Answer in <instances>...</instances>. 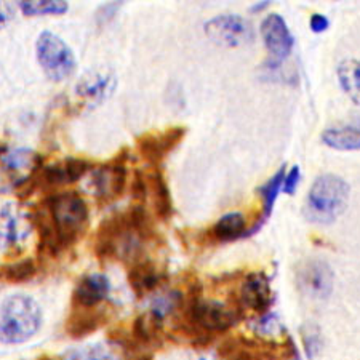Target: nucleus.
Here are the masks:
<instances>
[{"mask_svg": "<svg viewBox=\"0 0 360 360\" xmlns=\"http://www.w3.org/2000/svg\"><path fill=\"white\" fill-rule=\"evenodd\" d=\"M42 325V311L27 295H11L0 303V341L20 345L31 340Z\"/></svg>", "mask_w": 360, "mask_h": 360, "instance_id": "obj_1", "label": "nucleus"}, {"mask_svg": "<svg viewBox=\"0 0 360 360\" xmlns=\"http://www.w3.org/2000/svg\"><path fill=\"white\" fill-rule=\"evenodd\" d=\"M349 200V186L345 179L327 173L316 178L304 203V217L312 223L328 224L345 213Z\"/></svg>", "mask_w": 360, "mask_h": 360, "instance_id": "obj_2", "label": "nucleus"}, {"mask_svg": "<svg viewBox=\"0 0 360 360\" xmlns=\"http://www.w3.org/2000/svg\"><path fill=\"white\" fill-rule=\"evenodd\" d=\"M44 205L53 219L65 247L72 245L89 228V205L79 193H74V191L55 193L46 197Z\"/></svg>", "mask_w": 360, "mask_h": 360, "instance_id": "obj_3", "label": "nucleus"}, {"mask_svg": "<svg viewBox=\"0 0 360 360\" xmlns=\"http://www.w3.org/2000/svg\"><path fill=\"white\" fill-rule=\"evenodd\" d=\"M36 51L39 65L49 79L55 80V82H61V80L71 77L74 74L75 58L72 50L56 34L50 31L40 34Z\"/></svg>", "mask_w": 360, "mask_h": 360, "instance_id": "obj_4", "label": "nucleus"}, {"mask_svg": "<svg viewBox=\"0 0 360 360\" xmlns=\"http://www.w3.org/2000/svg\"><path fill=\"white\" fill-rule=\"evenodd\" d=\"M239 307H231L219 301L194 298L188 307L189 322L202 332H226L239 321Z\"/></svg>", "mask_w": 360, "mask_h": 360, "instance_id": "obj_5", "label": "nucleus"}, {"mask_svg": "<svg viewBox=\"0 0 360 360\" xmlns=\"http://www.w3.org/2000/svg\"><path fill=\"white\" fill-rule=\"evenodd\" d=\"M127 158L119 154L108 164L96 167L90 172V186L93 195L101 203H108L119 199L127 189L129 181V172L125 165Z\"/></svg>", "mask_w": 360, "mask_h": 360, "instance_id": "obj_6", "label": "nucleus"}, {"mask_svg": "<svg viewBox=\"0 0 360 360\" xmlns=\"http://www.w3.org/2000/svg\"><path fill=\"white\" fill-rule=\"evenodd\" d=\"M90 170L91 164L89 160L68 158L63 162H56V164L42 165L37 168L34 172V181H36L37 189L55 194L58 188L66 184H74L79 179H82Z\"/></svg>", "mask_w": 360, "mask_h": 360, "instance_id": "obj_7", "label": "nucleus"}, {"mask_svg": "<svg viewBox=\"0 0 360 360\" xmlns=\"http://www.w3.org/2000/svg\"><path fill=\"white\" fill-rule=\"evenodd\" d=\"M333 271L322 259H306L296 269V285L301 293L311 300L328 298L333 290Z\"/></svg>", "mask_w": 360, "mask_h": 360, "instance_id": "obj_8", "label": "nucleus"}, {"mask_svg": "<svg viewBox=\"0 0 360 360\" xmlns=\"http://www.w3.org/2000/svg\"><path fill=\"white\" fill-rule=\"evenodd\" d=\"M205 32L214 44L240 46L253 40V26L239 15H221L205 25Z\"/></svg>", "mask_w": 360, "mask_h": 360, "instance_id": "obj_9", "label": "nucleus"}, {"mask_svg": "<svg viewBox=\"0 0 360 360\" xmlns=\"http://www.w3.org/2000/svg\"><path fill=\"white\" fill-rule=\"evenodd\" d=\"M32 224V214L22 212L15 203H5L0 207V248H21L29 237Z\"/></svg>", "mask_w": 360, "mask_h": 360, "instance_id": "obj_10", "label": "nucleus"}, {"mask_svg": "<svg viewBox=\"0 0 360 360\" xmlns=\"http://www.w3.org/2000/svg\"><path fill=\"white\" fill-rule=\"evenodd\" d=\"M184 135V127H172V129L164 130L162 133H146V135L138 138V154L141 155V159L144 162H148L149 165H153L155 168L179 143L183 141Z\"/></svg>", "mask_w": 360, "mask_h": 360, "instance_id": "obj_11", "label": "nucleus"}, {"mask_svg": "<svg viewBox=\"0 0 360 360\" xmlns=\"http://www.w3.org/2000/svg\"><path fill=\"white\" fill-rule=\"evenodd\" d=\"M117 79L111 71L96 69V71L86 72L79 84L75 85V93L86 106H100L103 101H106L112 95Z\"/></svg>", "mask_w": 360, "mask_h": 360, "instance_id": "obj_12", "label": "nucleus"}, {"mask_svg": "<svg viewBox=\"0 0 360 360\" xmlns=\"http://www.w3.org/2000/svg\"><path fill=\"white\" fill-rule=\"evenodd\" d=\"M261 37L264 40L266 49L277 63L285 60L292 53L295 39L281 15L272 13L266 16L264 21L261 22Z\"/></svg>", "mask_w": 360, "mask_h": 360, "instance_id": "obj_13", "label": "nucleus"}, {"mask_svg": "<svg viewBox=\"0 0 360 360\" xmlns=\"http://www.w3.org/2000/svg\"><path fill=\"white\" fill-rule=\"evenodd\" d=\"M239 303L245 309L264 314L272 303V292L268 277L263 272L247 276L240 288Z\"/></svg>", "mask_w": 360, "mask_h": 360, "instance_id": "obj_14", "label": "nucleus"}, {"mask_svg": "<svg viewBox=\"0 0 360 360\" xmlns=\"http://www.w3.org/2000/svg\"><path fill=\"white\" fill-rule=\"evenodd\" d=\"M111 283L104 274H89L82 277L74 290V304L79 307H96L108 298Z\"/></svg>", "mask_w": 360, "mask_h": 360, "instance_id": "obj_15", "label": "nucleus"}, {"mask_svg": "<svg viewBox=\"0 0 360 360\" xmlns=\"http://www.w3.org/2000/svg\"><path fill=\"white\" fill-rule=\"evenodd\" d=\"M146 176L150 202H153L155 217L162 219V221H168L173 214V203L164 173L155 167L149 173H146Z\"/></svg>", "mask_w": 360, "mask_h": 360, "instance_id": "obj_16", "label": "nucleus"}, {"mask_svg": "<svg viewBox=\"0 0 360 360\" xmlns=\"http://www.w3.org/2000/svg\"><path fill=\"white\" fill-rule=\"evenodd\" d=\"M129 282L138 296H143L159 285L160 274L155 266L148 259L139 258L133 261L129 269Z\"/></svg>", "mask_w": 360, "mask_h": 360, "instance_id": "obj_17", "label": "nucleus"}, {"mask_svg": "<svg viewBox=\"0 0 360 360\" xmlns=\"http://www.w3.org/2000/svg\"><path fill=\"white\" fill-rule=\"evenodd\" d=\"M104 322V314L95 307H79L75 306L74 312L68 321V333L72 338H82L95 332Z\"/></svg>", "mask_w": 360, "mask_h": 360, "instance_id": "obj_18", "label": "nucleus"}, {"mask_svg": "<svg viewBox=\"0 0 360 360\" xmlns=\"http://www.w3.org/2000/svg\"><path fill=\"white\" fill-rule=\"evenodd\" d=\"M245 232H247V219L243 218V214L237 212H231V213H226L224 217H221L217 223H214V226L210 229V236L214 240L229 242L245 236Z\"/></svg>", "mask_w": 360, "mask_h": 360, "instance_id": "obj_19", "label": "nucleus"}, {"mask_svg": "<svg viewBox=\"0 0 360 360\" xmlns=\"http://www.w3.org/2000/svg\"><path fill=\"white\" fill-rule=\"evenodd\" d=\"M325 146L338 150H360V129L356 127H340L328 129L322 133Z\"/></svg>", "mask_w": 360, "mask_h": 360, "instance_id": "obj_20", "label": "nucleus"}, {"mask_svg": "<svg viewBox=\"0 0 360 360\" xmlns=\"http://www.w3.org/2000/svg\"><path fill=\"white\" fill-rule=\"evenodd\" d=\"M336 74L342 91L351 98L352 103L360 106V61L345 60L340 63Z\"/></svg>", "mask_w": 360, "mask_h": 360, "instance_id": "obj_21", "label": "nucleus"}, {"mask_svg": "<svg viewBox=\"0 0 360 360\" xmlns=\"http://www.w3.org/2000/svg\"><path fill=\"white\" fill-rule=\"evenodd\" d=\"M20 10L26 16L42 15H63L68 11V2L63 0H31V2H18Z\"/></svg>", "mask_w": 360, "mask_h": 360, "instance_id": "obj_22", "label": "nucleus"}, {"mask_svg": "<svg viewBox=\"0 0 360 360\" xmlns=\"http://www.w3.org/2000/svg\"><path fill=\"white\" fill-rule=\"evenodd\" d=\"M283 179H285V167H282L281 170H278L276 175L259 189L261 199H263V217H261L263 221L266 218L271 217L272 207H274L276 199H277V194L282 191Z\"/></svg>", "mask_w": 360, "mask_h": 360, "instance_id": "obj_23", "label": "nucleus"}, {"mask_svg": "<svg viewBox=\"0 0 360 360\" xmlns=\"http://www.w3.org/2000/svg\"><path fill=\"white\" fill-rule=\"evenodd\" d=\"M37 272V266L34 263V259L27 258V259H21V261H16V263L7 266V268L4 269V277L7 278L8 282H15V283H20V282H26L29 278H32L36 276Z\"/></svg>", "mask_w": 360, "mask_h": 360, "instance_id": "obj_24", "label": "nucleus"}, {"mask_svg": "<svg viewBox=\"0 0 360 360\" xmlns=\"http://www.w3.org/2000/svg\"><path fill=\"white\" fill-rule=\"evenodd\" d=\"M130 193H131L133 200L139 202V205H143V203L148 200L149 189H148L146 173H143L141 170H135L130 181Z\"/></svg>", "mask_w": 360, "mask_h": 360, "instance_id": "obj_25", "label": "nucleus"}, {"mask_svg": "<svg viewBox=\"0 0 360 360\" xmlns=\"http://www.w3.org/2000/svg\"><path fill=\"white\" fill-rule=\"evenodd\" d=\"M66 360H117L111 352L101 349V347H90V349L74 352Z\"/></svg>", "mask_w": 360, "mask_h": 360, "instance_id": "obj_26", "label": "nucleus"}, {"mask_svg": "<svg viewBox=\"0 0 360 360\" xmlns=\"http://www.w3.org/2000/svg\"><path fill=\"white\" fill-rule=\"evenodd\" d=\"M300 176H301L300 167L298 165L292 167V170L285 173V179H283V186H282L283 193L288 195L295 194V191H296V188H298V183H300Z\"/></svg>", "mask_w": 360, "mask_h": 360, "instance_id": "obj_27", "label": "nucleus"}, {"mask_svg": "<svg viewBox=\"0 0 360 360\" xmlns=\"http://www.w3.org/2000/svg\"><path fill=\"white\" fill-rule=\"evenodd\" d=\"M15 8L10 2H0V29H4L13 20Z\"/></svg>", "mask_w": 360, "mask_h": 360, "instance_id": "obj_28", "label": "nucleus"}, {"mask_svg": "<svg viewBox=\"0 0 360 360\" xmlns=\"http://www.w3.org/2000/svg\"><path fill=\"white\" fill-rule=\"evenodd\" d=\"M309 25H311V29L314 32H325L328 29V26H330V21H328V18L325 15H321V13H314L311 16V21H309Z\"/></svg>", "mask_w": 360, "mask_h": 360, "instance_id": "obj_29", "label": "nucleus"}]
</instances>
